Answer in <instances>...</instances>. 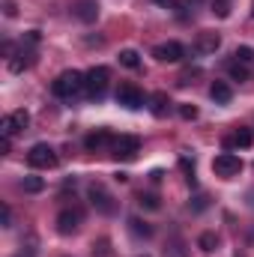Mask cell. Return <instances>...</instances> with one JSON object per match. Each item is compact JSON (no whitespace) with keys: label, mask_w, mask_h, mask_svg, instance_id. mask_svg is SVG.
<instances>
[{"label":"cell","mask_w":254,"mask_h":257,"mask_svg":"<svg viewBox=\"0 0 254 257\" xmlns=\"http://www.w3.org/2000/svg\"><path fill=\"white\" fill-rule=\"evenodd\" d=\"M51 93H54L57 99H72V96L84 93V75H81L78 69H66V72H60V75L51 81Z\"/></svg>","instance_id":"cell-1"},{"label":"cell","mask_w":254,"mask_h":257,"mask_svg":"<svg viewBox=\"0 0 254 257\" xmlns=\"http://www.w3.org/2000/svg\"><path fill=\"white\" fill-rule=\"evenodd\" d=\"M120 66H126V69H141V54L132 51V48L120 51Z\"/></svg>","instance_id":"cell-20"},{"label":"cell","mask_w":254,"mask_h":257,"mask_svg":"<svg viewBox=\"0 0 254 257\" xmlns=\"http://www.w3.org/2000/svg\"><path fill=\"white\" fill-rule=\"evenodd\" d=\"M27 126H30V114L21 108V111H12V114L3 117V123H0V135L12 138V135H21Z\"/></svg>","instance_id":"cell-7"},{"label":"cell","mask_w":254,"mask_h":257,"mask_svg":"<svg viewBox=\"0 0 254 257\" xmlns=\"http://www.w3.org/2000/svg\"><path fill=\"white\" fill-rule=\"evenodd\" d=\"M87 194H90V203H93L102 215H114V212H117V200L108 194V189H105L102 183H93V186L87 189Z\"/></svg>","instance_id":"cell-5"},{"label":"cell","mask_w":254,"mask_h":257,"mask_svg":"<svg viewBox=\"0 0 254 257\" xmlns=\"http://www.w3.org/2000/svg\"><path fill=\"white\" fill-rule=\"evenodd\" d=\"M251 141H254V135L248 128H236V135L224 141V150H233V147H242L245 150V147H251Z\"/></svg>","instance_id":"cell-15"},{"label":"cell","mask_w":254,"mask_h":257,"mask_svg":"<svg viewBox=\"0 0 254 257\" xmlns=\"http://www.w3.org/2000/svg\"><path fill=\"white\" fill-rule=\"evenodd\" d=\"M9 147H12V144H9V138H6V135H3V141H0V153H3V156H6V153H9Z\"/></svg>","instance_id":"cell-29"},{"label":"cell","mask_w":254,"mask_h":257,"mask_svg":"<svg viewBox=\"0 0 254 257\" xmlns=\"http://www.w3.org/2000/svg\"><path fill=\"white\" fill-rule=\"evenodd\" d=\"M27 162L30 168H57V153L48 144H33L27 153Z\"/></svg>","instance_id":"cell-6"},{"label":"cell","mask_w":254,"mask_h":257,"mask_svg":"<svg viewBox=\"0 0 254 257\" xmlns=\"http://www.w3.org/2000/svg\"><path fill=\"white\" fill-rule=\"evenodd\" d=\"M138 153H141V141L135 135H120L111 144V156L117 162H132V159H138Z\"/></svg>","instance_id":"cell-3"},{"label":"cell","mask_w":254,"mask_h":257,"mask_svg":"<svg viewBox=\"0 0 254 257\" xmlns=\"http://www.w3.org/2000/svg\"><path fill=\"white\" fill-rule=\"evenodd\" d=\"M117 105H123L126 111H138L144 105V93L135 87V84H120L117 90Z\"/></svg>","instance_id":"cell-9"},{"label":"cell","mask_w":254,"mask_h":257,"mask_svg":"<svg viewBox=\"0 0 254 257\" xmlns=\"http://www.w3.org/2000/svg\"><path fill=\"white\" fill-rule=\"evenodd\" d=\"M138 206H141V209H159V206H162V203H159V197H156V194H138Z\"/></svg>","instance_id":"cell-21"},{"label":"cell","mask_w":254,"mask_h":257,"mask_svg":"<svg viewBox=\"0 0 254 257\" xmlns=\"http://www.w3.org/2000/svg\"><path fill=\"white\" fill-rule=\"evenodd\" d=\"M218 48H221V36L218 33H212V30L197 33V39H194V51L197 54H215Z\"/></svg>","instance_id":"cell-11"},{"label":"cell","mask_w":254,"mask_h":257,"mask_svg":"<svg viewBox=\"0 0 254 257\" xmlns=\"http://www.w3.org/2000/svg\"><path fill=\"white\" fill-rule=\"evenodd\" d=\"M21 189H24V192H30V194H39L42 189H45V180H42V177H33V174H27V177L21 180Z\"/></svg>","instance_id":"cell-18"},{"label":"cell","mask_w":254,"mask_h":257,"mask_svg":"<svg viewBox=\"0 0 254 257\" xmlns=\"http://www.w3.org/2000/svg\"><path fill=\"white\" fill-rule=\"evenodd\" d=\"M111 144V135H108V128H96V132H90L87 138H84V147L90 150V153H99L102 147H108Z\"/></svg>","instance_id":"cell-14"},{"label":"cell","mask_w":254,"mask_h":257,"mask_svg":"<svg viewBox=\"0 0 254 257\" xmlns=\"http://www.w3.org/2000/svg\"><path fill=\"white\" fill-rule=\"evenodd\" d=\"M0 218H3V227H9V224H12V209H9L6 203H3V209H0Z\"/></svg>","instance_id":"cell-27"},{"label":"cell","mask_w":254,"mask_h":257,"mask_svg":"<svg viewBox=\"0 0 254 257\" xmlns=\"http://www.w3.org/2000/svg\"><path fill=\"white\" fill-rule=\"evenodd\" d=\"M153 57H156L159 63H180V60L186 57V48H183L180 42H162V45L153 48Z\"/></svg>","instance_id":"cell-8"},{"label":"cell","mask_w":254,"mask_h":257,"mask_svg":"<svg viewBox=\"0 0 254 257\" xmlns=\"http://www.w3.org/2000/svg\"><path fill=\"white\" fill-rule=\"evenodd\" d=\"M230 75H233V81H245L248 78V69H245V63H230Z\"/></svg>","instance_id":"cell-25"},{"label":"cell","mask_w":254,"mask_h":257,"mask_svg":"<svg viewBox=\"0 0 254 257\" xmlns=\"http://www.w3.org/2000/svg\"><path fill=\"white\" fill-rule=\"evenodd\" d=\"M156 3H162V6H168V0H156Z\"/></svg>","instance_id":"cell-31"},{"label":"cell","mask_w":254,"mask_h":257,"mask_svg":"<svg viewBox=\"0 0 254 257\" xmlns=\"http://www.w3.org/2000/svg\"><path fill=\"white\" fill-rule=\"evenodd\" d=\"M129 230H132L135 236H144V239L153 236V224H147V221H141V218H129Z\"/></svg>","instance_id":"cell-17"},{"label":"cell","mask_w":254,"mask_h":257,"mask_svg":"<svg viewBox=\"0 0 254 257\" xmlns=\"http://www.w3.org/2000/svg\"><path fill=\"white\" fill-rule=\"evenodd\" d=\"M108 81H111V69L108 66H93L84 75V93L93 96V99H102L105 90H108Z\"/></svg>","instance_id":"cell-2"},{"label":"cell","mask_w":254,"mask_h":257,"mask_svg":"<svg viewBox=\"0 0 254 257\" xmlns=\"http://www.w3.org/2000/svg\"><path fill=\"white\" fill-rule=\"evenodd\" d=\"M168 108H171L168 93H153V96H150V111H153L156 117H165V114H168Z\"/></svg>","instance_id":"cell-16"},{"label":"cell","mask_w":254,"mask_h":257,"mask_svg":"<svg viewBox=\"0 0 254 257\" xmlns=\"http://www.w3.org/2000/svg\"><path fill=\"white\" fill-rule=\"evenodd\" d=\"M180 117L183 120H197V108L194 105H180Z\"/></svg>","instance_id":"cell-26"},{"label":"cell","mask_w":254,"mask_h":257,"mask_svg":"<svg viewBox=\"0 0 254 257\" xmlns=\"http://www.w3.org/2000/svg\"><path fill=\"white\" fill-rule=\"evenodd\" d=\"M78 227H81V212H78V209H63V212L57 215V233L69 236V233H75Z\"/></svg>","instance_id":"cell-12"},{"label":"cell","mask_w":254,"mask_h":257,"mask_svg":"<svg viewBox=\"0 0 254 257\" xmlns=\"http://www.w3.org/2000/svg\"><path fill=\"white\" fill-rule=\"evenodd\" d=\"M6 15H9V18L15 15V3H12V0H6Z\"/></svg>","instance_id":"cell-30"},{"label":"cell","mask_w":254,"mask_h":257,"mask_svg":"<svg viewBox=\"0 0 254 257\" xmlns=\"http://www.w3.org/2000/svg\"><path fill=\"white\" fill-rule=\"evenodd\" d=\"M194 209H197V212H200V209H206V197H203V194H200V197H194Z\"/></svg>","instance_id":"cell-28"},{"label":"cell","mask_w":254,"mask_h":257,"mask_svg":"<svg viewBox=\"0 0 254 257\" xmlns=\"http://www.w3.org/2000/svg\"><path fill=\"white\" fill-rule=\"evenodd\" d=\"M72 15L78 21H84V24H93L99 18V3L96 0H75L72 3Z\"/></svg>","instance_id":"cell-10"},{"label":"cell","mask_w":254,"mask_h":257,"mask_svg":"<svg viewBox=\"0 0 254 257\" xmlns=\"http://www.w3.org/2000/svg\"><path fill=\"white\" fill-rule=\"evenodd\" d=\"M209 96H212V102H215V105H227V102L233 99V87H230L227 81H212Z\"/></svg>","instance_id":"cell-13"},{"label":"cell","mask_w":254,"mask_h":257,"mask_svg":"<svg viewBox=\"0 0 254 257\" xmlns=\"http://www.w3.org/2000/svg\"><path fill=\"white\" fill-rule=\"evenodd\" d=\"M197 245H200V251H206V254H212V251L218 248V236H215L212 230H206V233H200V239H197Z\"/></svg>","instance_id":"cell-19"},{"label":"cell","mask_w":254,"mask_h":257,"mask_svg":"<svg viewBox=\"0 0 254 257\" xmlns=\"http://www.w3.org/2000/svg\"><path fill=\"white\" fill-rule=\"evenodd\" d=\"M233 60H236V63H251L254 51L248 48V45H242V48H236V51H233Z\"/></svg>","instance_id":"cell-23"},{"label":"cell","mask_w":254,"mask_h":257,"mask_svg":"<svg viewBox=\"0 0 254 257\" xmlns=\"http://www.w3.org/2000/svg\"><path fill=\"white\" fill-rule=\"evenodd\" d=\"M212 171H215L221 180H233V177H239V171H242V159L233 156V153H221V156L212 159Z\"/></svg>","instance_id":"cell-4"},{"label":"cell","mask_w":254,"mask_h":257,"mask_svg":"<svg viewBox=\"0 0 254 257\" xmlns=\"http://www.w3.org/2000/svg\"><path fill=\"white\" fill-rule=\"evenodd\" d=\"M212 12L218 18H227L230 15V0H212Z\"/></svg>","instance_id":"cell-24"},{"label":"cell","mask_w":254,"mask_h":257,"mask_svg":"<svg viewBox=\"0 0 254 257\" xmlns=\"http://www.w3.org/2000/svg\"><path fill=\"white\" fill-rule=\"evenodd\" d=\"M165 254H168V257H189L180 239H171V242H168V248H165Z\"/></svg>","instance_id":"cell-22"}]
</instances>
